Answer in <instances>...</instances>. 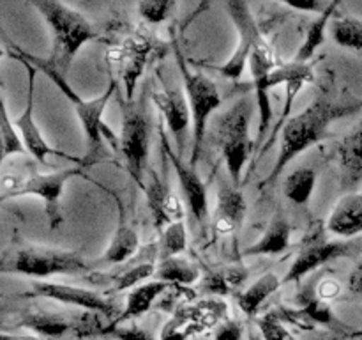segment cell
<instances>
[{
  "instance_id": "34",
  "label": "cell",
  "mask_w": 362,
  "mask_h": 340,
  "mask_svg": "<svg viewBox=\"0 0 362 340\" xmlns=\"http://www.w3.org/2000/svg\"><path fill=\"white\" fill-rule=\"evenodd\" d=\"M187 248V232L184 222L172 223L163 232H159V259L179 257Z\"/></svg>"
},
{
  "instance_id": "12",
  "label": "cell",
  "mask_w": 362,
  "mask_h": 340,
  "mask_svg": "<svg viewBox=\"0 0 362 340\" xmlns=\"http://www.w3.org/2000/svg\"><path fill=\"white\" fill-rule=\"evenodd\" d=\"M99 314L92 312H83L81 315L67 317V315L59 314V312H28L21 317V328L32 329L37 333L41 339L59 340L66 335H73L76 339H85V336L103 335L105 326L101 324L98 317Z\"/></svg>"
},
{
  "instance_id": "42",
  "label": "cell",
  "mask_w": 362,
  "mask_h": 340,
  "mask_svg": "<svg viewBox=\"0 0 362 340\" xmlns=\"http://www.w3.org/2000/svg\"><path fill=\"white\" fill-rule=\"evenodd\" d=\"M285 6H288L290 9L296 11H304V13H317L322 14L329 7L331 2H324V0H285Z\"/></svg>"
},
{
  "instance_id": "30",
  "label": "cell",
  "mask_w": 362,
  "mask_h": 340,
  "mask_svg": "<svg viewBox=\"0 0 362 340\" xmlns=\"http://www.w3.org/2000/svg\"><path fill=\"white\" fill-rule=\"evenodd\" d=\"M329 32L332 41L341 48L362 52V20L359 18L336 13L329 25Z\"/></svg>"
},
{
  "instance_id": "45",
  "label": "cell",
  "mask_w": 362,
  "mask_h": 340,
  "mask_svg": "<svg viewBox=\"0 0 362 340\" xmlns=\"http://www.w3.org/2000/svg\"><path fill=\"white\" fill-rule=\"evenodd\" d=\"M354 336H356V339H359V340H362V332H359V333H356V335H354Z\"/></svg>"
},
{
  "instance_id": "28",
  "label": "cell",
  "mask_w": 362,
  "mask_h": 340,
  "mask_svg": "<svg viewBox=\"0 0 362 340\" xmlns=\"http://www.w3.org/2000/svg\"><path fill=\"white\" fill-rule=\"evenodd\" d=\"M283 285V280L276 275L274 271L264 273L260 278L255 280L247 289H244L243 293L237 294V303H239L240 310L247 315V317H253L260 312V308L264 307L265 301Z\"/></svg>"
},
{
  "instance_id": "18",
  "label": "cell",
  "mask_w": 362,
  "mask_h": 340,
  "mask_svg": "<svg viewBox=\"0 0 362 340\" xmlns=\"http://www.w3.org/2000/svg\"><path fill=\"white\" fill-rule=\"evenodd\" d=\"M144 193L147 197L148 209L152 212L154 227L163 232L168 225L182 222L184 205L179 195L158 177V174L148 169L147 179H145Z\"/></svg>"
},
{
  "instance_id": "1",
  "label": "cell",
  "mask_w": 362,
  "mask_h": 340,
  "mask_svg": "<svg viewBox=\"0 0 362 340\" xmlns=\"http://www.w3.org/2000/svg\"><path fill=\"white\" fill-rule=\"evenodd\" d=\"M361 108L362 101L336 103L329 98H318L306 108L300 110L299 113L290 117L281 131L278 158H276V163L269 176L260 183V190L274 186V183L279 179L283 170L292 159H296L304 151L324 140L332 123L350 115V113L359 112Z\"/></svg>"
},
{
  "instance_id": "6",
  "label": "cell",
  "mask_w": 362,
  "mask_h": 340,
  "mask_svg": "<svg viewBox=\"0 0 362 340\" xmlns=\"http://www.w3.org/2000/svg\"><path fill=\"white\" fill-rule=\"evenodd\" d=\"M253 108V99L240 98L218 119L216 140L221 149L223 158H225L226 170H228L232 184H235V186L240 184L244 169L257 152V145L251 138L250 130Z\"/></svg>"
},
{
  "instance_id": "36",
  "label": "cell",
  "mask_w": 362,
  "mask_h": 340,
  "mask_svg": "<svg viewBox=\"0 0 362 340\" xmlns=\"http://www.w3.org/2000/svg\"><path fill=\"white\" fill-rule=\"evenodd\" d=\"M175 7L177 2H173V0H145V2L138 4V14L147 23L158 25L168 20Z\"/></svg>"
},
{
  "instance_id": "22",
  "label": "cell",
  "mask_w": 362,
  "mask_h": 340,
  "mask_svg": "<svg viewBox=\"0 0 362 340\" xmlns=\"http://www.w3.org/2000/svg\"><path fill=\"white\" fill-rule=\"evenodd\" d=\"M159 255L158 243L156 244H147L145 246V255L144 259H136V261L129 262L127 261L126 268L120 269L110 283H112V289H110V294L122 293V290L134 289V287L141 285V283L148 282L152 276L156 275V261L154 259Z\"/></svg>"
},
{
  "instance_id": "16",
  "label": "cell",
  "mask_w": 362,
  "mask_h": 340,
  "mask_svg": "<svg viewBox=\"0 0 362 340\" xmlns=\"http://www.w3.org/2000/svg\"><path fill=\"white\" fill-rule=\"evenodd\" d=\"M159 138H161L163 152H165L166 159L170 162L172 169L175 170V176L179 179L180 190H182L184 197H186V204L189 208V211L193 212L194 220H197L200 225H205L209 218V195H207V186L202 181V177L198 176L197 169L191 166L189 163H186L182 159V156L177 154V151H173L170 147L168 137H166L165 128H159Z\"/></svg>"
},
{
  "instance_id": "39",
  "label": "cell",
  "mask_w": 362,
  "mask_h": 340,
  "mask_svg": "<svg viewBox=\"0 0 362 340\" xmlns=\"http://www.w3.org/2000/svg\"><path fill=\"white\" fill-rule=\"evenodd\" d=\"M103 335L112 336L115 340H156V336L152 333H148L147 329L140 328L136 324L131 326H113L108 324L103 329Z\"/></svg>"
},
{
  "instance_id": "29",
  "label": "cell",
  "mask_w": 362,
  "mask_h": 340,
  "mask_svg": "<svg viewBox=\"0 0 362 340\" xmlns=\"http://www.w3.org/2000/svg\"><path fill=\"white\" fill-rule=\"evenodd\" d=\"M200 278V269L189 262L187 259L182 257H168L159 259L158 266H156L154 280L165 282L168 285H179V287H189L198 282Z\"/></svg>"
},
{
  "instance_id": "35",
  "label": "cell",
  "mask_w": 362,
  "mask_h": 340,
  "mask_svg": "<svg viewBox=\"0 0 362 340\" xmlns=\"http://www.w3.org/2000/svg\"><path fill=\"white\" fill-rule=\"evenodd\" d=\"M299 301H300V308H303V310L306 312V314L310 315L317 324L329 326L334 322V317H332V312L331 308H329V303L318 300L315 290H311V293L310 290H304V293L300 294Z\"/></svg>"
},
{
  "instance_id": "37",
  "label": "cell",
  "mask_w": 362,
  "mask_h": 340,
  "mask_svg": "<svg viewBox=\"0 0 362 340\" xmlns=\"http://www.w3.org/2000/svg\"><path fill=\"white\" fill-rule=\"evenodd\" d=\"M258 329H260L264 340H293V336L290 335L285 322L281 321L276 310H271L258 317Z\"/></svg>"
},
{
  "instance_id": "4",
  "label": "cell",
  "mask_w": 362,
  "mask_h": 340,
  "mask_svg": "<svg viewBox=\"0 0 362 340\" xmlns=\"http://www.w3.org/2000/svg\"><path fill=\"white\" fill-rule=\"evenodd\" d=\"M78 176L95 183L94 179L87 176L85 166H66V169L53 170V172H37V170H14V172H9V170H6L2 174L0 198L9 200V198L25 197V195H35V197L45 202L49 229H59L60 223H62L60 198H62L64 188H66L67 181Z\"/></svg>"
},
{
  "instance_id": "7",
  "label": "cell",
  "mask_w": 362,
  "mask_h": 340,
  "mask_svg": "<svg viewBox=\"0 0 362 340\" xmlns=\"http://www.w3.org/2000/svg\"><path fill=\"white\" fill-rule=\"evenodd\" d=\"M90 266L80 254L60 248L25 244L13 248L2 257L0 271L7 275H21L30 278H48L57 275H83Z\"/></svg>"
},
{
  "instance_id": "44",
  "label": "cell",
  "mask_w": 362,
  "mask_h": 340,
  "mask_svg": "<svg viewBox=\"0 0 362 340\" xmlns=\"http://www.w3.org/2000/svg\"><path fill=\"white\" fill-rule=\"evenodd\" d=\"M0 340H42L41 336H35V335H9V333L4 332Z\"/></svg>"
},
{
  "instance_id": "25",
  "label": "cell",
  "mask_w": 362,
  "mask_h": 340,
  "mask_svg": "<svg viewBox=\"0 0 362 340\" xmlns=\"http://www.w3.org/2000/svg\"><path fill=\"white\" fill-rule=\"evenodd\" d=\"M247 276H250L247 268L239 264L214 268L202 278L200 290L207 296L214 298L230 296V294H235L246 283Z\"/></svg>"
},
{
  "instance_id": "11",
  "label": "cell",
  "mask_w": 362,
  "mask_h": 340,
  "mask_svg": "<svg viewBox=\"0 0 362 340\" xmlns=\"http://www.w3.org/2000/svg\"><path fill=\"white\" fill-rule=\"evenodd\" d=\"M226 11L232 18L233 25H235L239 41H237L232 57L221 66H216L214 69L219 71L228 80H239L240 74L244 73L246 66L250 64L253 52L265 38L260 28H258L250 4L244 2V0H230V2H226Z\"/></svg>"
},
{
  "instance_id": "31",
  "label": "cell",
  "mask_w": 362,
  "mask_h": 340,
  "mask_svg": "<svg viewBox=\"0 0 362 340\" xmlns=\"http://www.w3.org/2000/svg\"><path fill=\"white\" fill-rule=\"evenodd\" d=\"M200 333H204V329L194 321L187 303H180L173 310L170 321L163 326L159 340H189L191 336H197Z\"/></svg>"
},
{
  "instance_id": "38",
  "label": "cell",
  "mask_w": 362,
  "mask_h": 340,
  "mask_svg": "<svg viewBox=\"0 0 362 340\" xmlns=\"http://www.w3.org/2000/svg\"><path fill=\"white\" fill-rule=\"evenodd\" d=\"M278 315L281 317V321L285 324L296 326L297 329H303V332H311V329L317 328V322L303 310V308H292V307H279L276 308Z\"/></svg>"
},
{
  "instance_id": "15",
  "label": "cell",
  "mask_w": 362,
  "mask_h": 340,
  "mask_svg": "<svg viewBox=\"0 0 362 340\" xmlns=\"http://www.w3.org/2000/svg\"><path fill=\"white\" fill-rule=\"evenodd\" d=\"M251 78L255 81V99H257V108L260 120H258V135L255 145L257 151L260 145H265L269 138V126L272 120V105H271V85H269V76L276 67V57L272 52V46L269 45L267 39L257 46L250 59Z\"/></svg>"
},
{
  "instance_id": "3",
  "label": "cell",
  "mask_w": 362,
  "mask_h": 340,
  "mask_svg": "<svg viewBox=\"0 0 362 340\" xmlns=\"http://www.w3.org/2000/svg\"><path fill=\"white\" fill-rule=\"evenodd\" d=\"M32 6L45 18L52 34V52L46 62L66 76L78 52L92 39H99V30L85 18V14L67 4L37 0L32 2Z\"/></svg>"
},
{
  "instance_id": "10",
  "label": "cell",
  "mask_w": 362,
  "mask_h": 340,
  "mask_svg": "<svg viewBox=\"0 0 362 340\" xmlns=\"http://www.w3.org/2000/svg\"><path fill=\"white\" fill-rule=\"evenodd\" d=\"M13 59H16L18 62H21L27 69V98H25V106H23V112L13 120L16 130L20 131L21 138H23V144L27 147V152L30 156H34L37 162H41L42 165L48 163V156H60V158H66L71 159L73 163L80 166H90L87 163L85 158H76V156H69L66 152L59 151V149L52 147V145L46 142V138L42 137L41 130H39L37 123L34 119V94H35V76H37V67L34 64H30L28 60H25L23 57L16 55V53L11 52Z\"/></svg>"
},
{
  "instance_id": "9",
  "label": "cell",
  "mask_w": 362,
  "mask_h": 340,
  "mask_svg": "<svg viewBox=\"0 0 362 340\" xmlns=\"http://www.w3.org/2000/svg\"><path fill=\"white\" fill-rule=\"evenodd\" d=\"M356 244L349 241H331L325 237V227L320 222L313 223L306 236L303 237L297 250L292 266L283 278V285L293 282H300L306 275L317 271L324 264L336 261V259L350 257L356 254Z\"/></svg>"
},
{
  "instance_id": "40",
  "label": "cell",
  "mask_w": 362,
  "mask_h": 340,
  "mask_svg": "<svg viewBox=\"0 0 362 340\" xmlns=\"http://www.w3.org/2000/svg\"><path fill=\"white\" fill-rule=\"evenodd\" d=\"M244 326L235 319H226L212 332L214 340H243Z\"/></svg>"
},
{
  "instance_id": "24",
  "label": "cell",
  "mask_w": 362,
  "mask_h": 340,
  "mask_svg": "<svg viewBox=\"0 0 362 340\" xmlns=\"http://www.w3.org/2000/svg\"><path fill=\"white\" fill-rule=\"evenodd\" d=\"M172 289V285L165 282H159V280H148V282L141 283V285L134 287L129 290L126 298V307L122 308V314L112 321L110 324L120 326L126 321H133V319L140 317L145 312L151 310L154 307L156 301L166 293V290Z\"/></svg>"
},
{
  "instance_id": "32",
  "label": "cell",
  "mask_w": 362,
  "mask_h": 340,
  "mask_svg": "<svg viewBox=\"0 0 362 340\" xmlns=\"http://www.w3.org/2000/svg\"><path fill=\"white\" fill-rule=\"evenodd\" d=\"M315 186H317V172L308 166H300L286 176L283 191L288 200L297 205H306L313 195Z\"/></svg>"
},
{
  "instance_id": "14",
  "label": "cell",
  "mask_w": 362,
  "mask_h": 340,
  "mask_svg": "<svg viewBox=\"0 0 362 340\" xmlns=\"http://www.w3.org/2000/svg\"><path fill=\"white\" fill-rule=\"evenodd\" d=\"M152 52V41L145 34H134L124 39L119 46L108 53V62L122 80L127 99H134L138 81L147 66Z\"/></svg>"
},
{
  "instance_id": "27",
  "label": "cell",
  "mask_w": 362,
  "mask_h": 340,
  "mask_svg": "<svg viewBox=\"0 0 362 340\" xmlns=\"http://www.w3.org/2000/svg\"><path fill=\"white\" fill-rule=\"evenodd\" d=\"M339 6H341V4H339L338 0H331L327 9L322 14H318V16L311 21V25L308 27L306 35H304V41L300 42L299 50H297L296 57H293V62L310 64V60L313 59L315 53H317L318 50H320V46L325 42V32H327L334 14L338 13Z\"/></svg>"
},
{
  "instance_id": "41",
  "label": "cell",
  "mask_w": 362,
  "mask_h": 340,
  "mask_svg": "<svg viewBox=\"0 0 362 340\" xmlns=\"http://www.w3.org/2000/svg\"><path fill=\"white\" fill-rule=\"evenodd\" d=\"M313 290L315 294H317L318 300L329 303V301L336 300V298L339 296V293H341V283H339L336 278L327 276V278H322Z\"/></svg>"
},
{
  "instance_id": "17",
  "label": "cell",
  "mask_w": 362,
  "mask_h": 340,
  "mask_svg": "<svg viewBox=\"0 0 362 340\" xmlns=\"http://www.w3.org/2000/svg\"><path fill=\"white\" fill-rule=\"evenodd\" d=\"M156 108L159 110L161 117L165 119L166 128L175 138L177 154L184 156V145L187 140V130L193 126L191 120V110L187 98L180 89H165L152 94Z\"/></svg>"
},
{
  "instance_id": "13",
  "label": "cell",
  "mask_w": 362,
  "mask_h": 340,
  "mask_svg": "<svg viewBox=\"0 0 362 340\" xmlns=\"http://www.w3.org/2000/svg\"><path fill=\"white\" fill-rule=\"evenodd\" d=\"M25 298H48L57 303L81 308L92 314H103L105 317H119L122 314L119 303L106 294L85 287L66 285L55 282H32L30 290L23 293Z\"/></svg>"
},
{
  "instance_id": "23",
  "label": "cell",
  "mask_w": 362,
  "mask_h": 340,
  "mask_svg": "<svg viewBox=\"0 0 362 340\" xmlns=\"http://www.w3.org/2000/svg\"><path fill=\"white\" fill-rule=\"evenodd\" d=\"M338 162L343 186H356L362 181V123L346 133L338 144Z\"/></svg>"
},
{
  "instance_id": "33",
  "label": "cell",
  "mask_w": 362,
  "mask_h": 340,
  "mask_svg": "<svg viewBox=\"0 0 362 340\" xmlns=\"http://www.w3.org/2000/svg\"><path fill=\"white\" fill-rule=\"evenodd\" d=\"M0 142H2V162L14 154H28L23 138L7 112L6 99H2V113H0Z\"/></svg>"
},
{
  "instance_id": "2",
  "label": "cell",
  "mask_w": 362,
  "mask_h": 340,
  "mask_svg": "<svg viewBox=\"0 0 362 340\" xmlns=\"http://www.w3.org/2000/svg\"><path fill=\"white\" fill-rule=\"evenodd\" d=\"M9 50L13 53H16V55L23 57V59L28 60L30 64H34L39 71H42V73H45L46 76H48L49 80L59 87V91L69 99L71 105L74 106V113H76L78 120H80L81 128H83V133L88 142V154H90V158H87L88 165H94V163L98 162V156L95 154L101 152L103 138H108L110 144H112L113 147H119V138H117L115 133L110 130L108 124L103 120L106 105H108V101L113 98V96H117V81L113 80V78L110 80L108 89H106L99 98L90 99V101H85V99L81 98L73 87H71L69 81L66 80V76H64L62 73H59L57 69H53L46 60H41L35 55H30V53H27L25 50L18 48L16 45H13V42H9Z\"/></svg>"
},
{
  "instance_id": "8",
  "label": "cell",
  "mask_w": 362,
  "mask_h": 340,
  "mask_svg": "<svg viewBox=\"0 0 362 340\" xmlns=\"http://www.w3.org/2000/svg\"><path fill=\"white\" fill-rule=\"evenodd\" d=\"M173 53H175L177 66H179L180 76H182L184 89H186V98L189 103L191 110V142H193V149H191L189 165L197 169V162L200 158L202 144H204L205 133H207V123L212 112L221 106V94H219L218 87L214 81L207 76L205 73L197 69H191L187 64L186 57H184L182 50H180L179 42L173 41Z\"/></svg>"
},
{
  "instance_id": "21",
  "label": "cell",
  "mask_w": 362,
  "mask_h": 340,
  "mask_svg": "<svg viewBox=\"0 0 362 340\" xmlns=\"http://www.w3.org/2000/svg\"><path fill=\"white\" fill-rule=\"evenodd\" d=\"M325 229L341 239H350L362 234V193L350 191L343 195L329 215Z\"/></svg>"
},
{
  "instance_id": "20",
  "label": "cell",
  "mask_w": 362,
  "mask_h": 340,
  "mask_svg": "<svg viewBox=\"0 0 362 340\" xmlns=\"http://www.w3.org/2000/svg\"><path fill=\"white\" fill-rule=\"evenodd\" d=\"M110 195L115 197L117 208H119V225H117L115 234L112 236V241L99 262L101 264H124L141 250L140 234L131 223H127L126 209H124V202L120 200L119 195L115 191H112Z\"/></svg>"
},
{
  "instance_id": "43",
  "label": "cell",
  "mask_w": 362,
  "mask_h": 340,
  "mask_svg": "<svg viewBox=\"0 0 362 340\" xmlns=\"http://www.w3.org/2000/svg\"><path fill=\"white\" fill-rule=\"evenodd\" d=\"M349 289H350V293L356 294V296L362 301V257H361V261L356 264V268L352 269V273H350Z\"/></svg>"
},
{
  "instance_id": "19",
  "label": "cell",
  "mask_w": 362,
  "mask_h": 340,
  "mask_svg": "<svg viewBox=\"0 0 362 340\" xmlns=\"http://www.w3.org/2000/svg\"><path fill=\"white\" fill-rule=\"evenodd\" d=\"M246 212L247 202L240 188L235 184H221L214 215H212V229L219 236L235 234L243 227Z\"/></svg>"
},
{
  "instance_id": "26",
  "label": "cell",
  "mask_w": 362,
  "mask_h": 340,
  "mask_svg": "<svg viewBox=\"0 0 362 340\" xmlns=\"http://www.w3.org/2000/svg\"><path fill=\"white\" fill-rule=\"evenodd\" d=\"M290 236H292V225L288 218L281 211L276 212L269 222L267 229L262 234L260 239L244 250V255H278L283 254L290 246Z\"/></svg>"
},
{
  "instance_id": "5",
  "label": "cell",
  "mask_w": 362,
  "mask_h": 340,
  "mask_svg": "<svg viewBox=\"0 0 362 340\" xmlns=\"http://www.w3.org/2000/svg\"><path fill=\"white\" fill-rule=\"evenodd\" d=\"M119 98L122 110V126H120L119 147L126 162L127 172L134 183L144 190L145 176L148 172V152H151L152 119L147 106V91L136 99Z\"/></svg>"
}]
</instances>
